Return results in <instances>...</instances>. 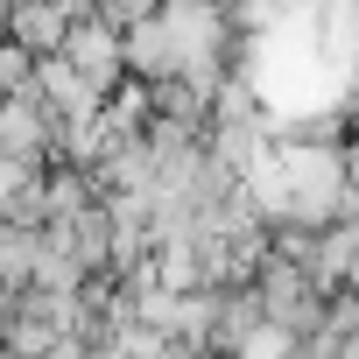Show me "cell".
Segmentation results:
<instances>
[{
  "label": "cell",
  "instance_id": "6da1fadb",
  "mask_svg": "<svg viewBox=\"0 0 359 359\" xmlns=\"http://www.w3.org/2000/svg\"><path fill=\"white\" fill-rule=\"evenodd\" d=\"M113 57H120V43H113L106 29H78V36H71V64H78L85 78L106 85V78H113Z\"/></svg>",
  "mask_w": 359,
  "mask_h": 359
}]
</instances>
